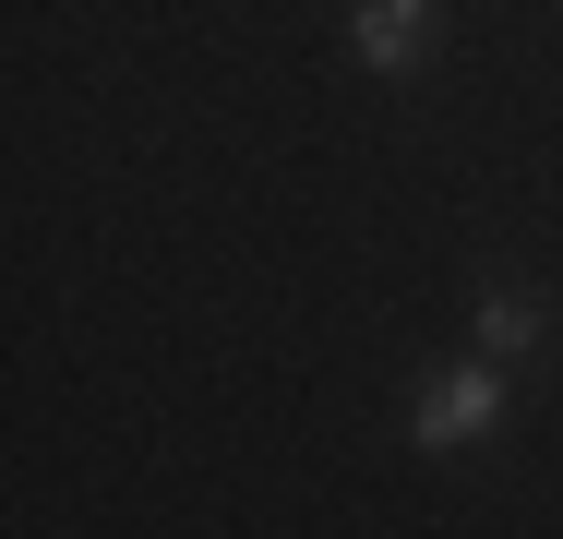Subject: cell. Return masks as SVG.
Here are the masks:
<instances>
[{
	"label": "cell",
	"mask_w": 563,
	"mask_h": 539,
	"mask_svg": "<svg viewBox=\"0 0 563 539\" xmlns=\"http://www.w3.org/2000/svg\"><path fill=\"white\" fill-rule=\"evenodd\" d=\"M347 48H360L372 73H408V61L432 48V0H360V12H347Z\"/></svg>",
	"instance_id": "2"
},
{
	"label": "cell",
	"mask_w": 563,
	"mask_h": 539,
	"mask_svg": "<svg viewBox=\"0 0 563 539\" xmlns=\"http://www.w3.org/2000/svg\"><path fill=\"white\" fill-rule=\"evenodd\" d=\"M504 420V384H492V372H432V384H420V443H432V455H455V443H479V431Z\"/></svg>",
	"instance_id": "1"
},
{
	"label": "cell",
	"mask_w": 563,
	"mask_h": 539,
	"mask_svg": "<svg viewBox=\"0 0 563 539\" xmlns=\"http://www.w3.org/2000/svg\"><path fill=\"white\" fill-rule=\"evenodd\" d=\"M540 336H552V312H540L528 288H492V300H479V348H492V360H516V348H540Z\"/></svg>",
	"instance_id": "3"
}]
</instances>
